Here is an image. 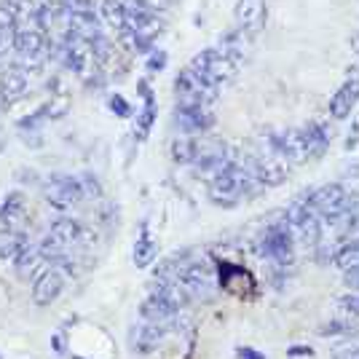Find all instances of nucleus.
Returning <instances> with one entry per match:
<instances>
[{"mask_svg":"<svg viewBox=\"0 0 359 359\" xmlns=\"http://www.w3.org/2000/svg\"><path fill=\"white\" fill-rule=\"evenodd\" d=\"M257 255L266 257L273 269L285 271L292 263V252H295V236L290 231L287 220L282 217L279 223H269L266 231L257 236Z\"/></svg>","mask_w":359,"mask_h":359,"instance_id":"f257e3e1","label":"nucleus"},{"mask_svg":"<svg viewBox=\"0 0 359 359\" xmlns=\"http://www.w3.org/2000/svg\"><path fill=\"white\" fill-rule=\"evenodd\" d=\"M285 220L292 231L295 241L306 244V247H316L322 241V231H325V223L322 217L316 215V210L309 204V196H298L292 198V204L287 207Z\"/></svg>","mask_w":359,"mask_h":359,"instance_id":"f03ea898","label":"nucleus"},{"mask_svg":"<svg viewBox=\"0 0 359 359\" xmlns=\"http://www.w3.org/2000/svg\"><path fill=\"white\" fill-rule=\"evenodd\" d=\"M188 67L215 89H223L225 83H231L236 78V70H239V65L228 60L220 48H204L201 54H196L191 60Z\"/></svg>","mask_w":359,"mask_h":359,"instance_id":"7ed1b4c3","label":"nucleus"},{"mask_svg":"<svg viewBox=\"0 0 359 359\" xmlns=\"http://www.w3.org/2000/svg\"><path fill=\"white\" fill-rule=\"evenodd\" d=\"M175 94H177V105H182V107H210L212 102H217L220 89L210 86V83L201 81L191 67H185V70H180V75L175 78Z\"/></svg>","mask_w":359,"mask_h":359,"instance_id":"20e7f679","label":"nucleus"},{"mask_svg":"<svg viewBox=\"0 0 359 359\" xmlns=\"http://www.w3.org/2000/svg\"><path fill=\"white\" fill-rule=\"evenodd\" d=\"M43 198L46 204L54 207L57 212H67L73 210L75 204H81L86 198V194H83L81 177H73V175H51L43 182Z\"/></svg>","mask_w":359,"mask_h":359,"instance_id":"39448f33","label":"nucleus"},{"mask_svg":"<svg viewBox=\"0 0 359 359\" xmlns=\"http://www.w3.org/2000/svg\"><path fill=\"white\" fill-rule=\"evenodd\" d=\"M309 196V204L316 210V215L322 217V223L325 225H335L338 223V217H341V212L346 207V188L341 182H327V185H319L316 191H311Z\"/></svg>","mask_w":359,"mask_h":359,"instance_id":"423d86ee","label":"nucleus"},{"mask_svg":"<svg viewBox=\"0 0 359 359\" xmlns=\"http://www.w3.org/2000/svg\"><path fill=\"white\" fill-rule=\"evenodd\" d=\"M14 51L19 54V65L30 73L38 70L46 60V35L38 27H16Z\"/></svg>","mask_w":359,"mask_h":359,"instance_id":"0eeeda50","label":"nucleus"},{"mask_svg":"<svg viewBox=\"0 0 359 359\" xmlns=\"http://www.w3.org/2000/svg\"><path fill=\"white\" fill-rule=\"evenodd\" d=\"M175 276L191 300H207L215 292V276L204 263H182Z\"/></svg>","mask_w":359,"mask_h":359,"instance_id":"6e6552de","label":"nucleus"},{"mask_svg":"<svg viewBox=\"0 0 359 359\" xmlns=\"http://www.w3.org/2000/svg\"><path fill=\"white\" fill-rule=\"evenodd\" d=\"M233 156L231 145L217 137H194V166L204 172H215L217 166L228 164Z\"/></svg>","mask_w":359,"mask_h":359,"instance_id":"1a4fd4ad","label":"nucleus"},{"mask_svg":"<svg viewBox=\"0 0 359 359\" xmlns=\"http://www.w3.org/2000/svg\"><path fill=\"white\" fill-rule=\"evenodd\" d=\"M359 105V65H351L346 70L344 83L338 86V91L330 100V116L338 121L348 118L354 113V107Z\"/></svg>","mask_w":359,"mask_h":359,"instance_id":"9d476101","label":"nucleus"},{"mask_svg":"<svg viewBox=\"0 0 359 359\" xmlns=\"http://www.w3.org/2000/svg\"><path fill=\"white\" fill-rule=\"evenodd\" d=\"M276 140H279V148L285 153V158L290 161V166H300L306 161H311V148H309V140H306V132L303 126H295V129H279L276 132Z\"/></svg>","mask_w":359,"mask_h":359,"instance_id":"9b49d317","label":"nucleus"},{"mask_svg":"<svg viewBox=\"0 0 359 359\" xmlns=\"http://www.w3.org/2000/svg\"><path fill=\"white\" fill-rule=\"evenodd\" d=\"M62 290H65V273L60 269H46L38 273V279H35V285H32V303L35 306H51V303H57L62 295Z\"/></svg>","mask_w":359,"mask_h":359,"instance_id":"f8f14e48","label":"nucleus"},{"mask_svg":"<svg viewBox=\"0 0 359 359\" xmlns=\"http://www.w3.org/2000/svg\"><path fill=\"white\" fill-rule=\"evenodd\" d=\"M30 91V75L22 65H11L0 75V100L6 105H14L19 100H25Z\"/></svg>","mask_w":359,"mask_h":359,"instance_id":"ddd939ff","label":"nucleus"},{"mask_svg":"<svg viewBox=\"0 0 359 359\" xmlns=\"http://www.w3.org/2000/svg\"><path fill=\"white\" fill-rule=\"evenodd\" d=\"M266 0H236V8H233V19H236V27L244 30L247 35H257L266 25Z\"/></svg>","mask_w":359,"mask_h":359,"instance_id":"4468645a","label":"nucleus"},{"mask_svg":"<svg viewBox=\"0 0 359 359\" xmlns=\"http://www.w3.org/2000/svg\"><path fill=\"white\" fill-rule=\"evenodd\" d=\"M175 123L180 126V132L185 135H204L207 129H212L215 116L210 107H175Z\"/></svg>","mask_w":359,"mask_h":359,"instance_id":"2eb2a0df","label":"nucleus"},{"mask_svg":"<svg viewBox=\"0 0 359 359\" xmlns=\"http://www.w3.org/2000/svg\"><path fill=\"white\" fill-rule=\"evenodd\" d=\"M172 325H161V322H140L135 330H132V348L140 351V354H150L156 346L164 341L166 330Z\"/></svg>","mask_w":359,"mask_h":359,"instance_id":"dca6fc26","label":"nucleus"},{"mask_svg":"<svg viewBox=\"0 0 359 359\" xmlns=\"http://www.w3.org/2000/svg\"><path fill=\"white\" fill-rule=\"evenodd\" d=\"M250 38H252V35H247L244 30L236 27V30L225 32L223 38H220V46H217V48H220L231 62L241 65V62L247 60V54H250V46H252Z\"/></svg>","mask_w":359,"mask_h":359,"instance_id":"f3484780","label":"nucleus"},{"mask_svg":"<svg viewBox=\"0 0 359 359\" xmlns=\"http://www.w3.org/2000/svg\"><path fill=\"white\" fill-rule=\"evenodd\" d=\"M303 132H306V140H309V148H311V156H322L325 150L330 148V142H332V126H330L325 118H314L309 121L306 126H303Z\"/></svg>","mask_w":359,"mask_h":359,"instance_id":"a211bd4d","label":"nucleus"},{"mask_svg":"<svg viewBox=\"0 0 359 359\" xmlns=\"http://www.w3.org/2000/svg\"><path fill=\"white\" fill-rule=\"evenodd\" d=\"M102 16L110 25V30H116V38L118 41H126L132 35V25L126 19V11H123V3L121 0H102Z\"/></svg>","mask_w":359,"mask_h":359,"instance_id":"6ab92c4d","label":"nucleus"},{"mask_svg":"<svg viewBox=\"0 0 359 359\" xmlns=\"http://www.w3.org/2000/svg\"><path fill=\"white\" fill-rule=\"evenodd\" d=\"M156 255H158V244L153 239V233H150L148 225H142V231H140V236H137V244H135V263L140 269H148L150 263L156 260Z\"/></svg>","mask_w":359,"mask_h":359,"instance_id":"aec40b11","label":"nucleus"},{"mask_svg":"<svg viewBox=\"0 0 359 359\" xmlns=\"http://www.w3.org/2000/svg\"><path fill=\"white\" fill-rule=\"evenodd\" d=\"M25 250H27L25 233H19L14 228H3L0 231V260H16Z\"/></svg>","mask_w":359,"mask_h":359,"instance_id":"412c9836","label":"nucleus"},{"mask_svg":"<svg viewBox=\"0 0 359 359\" xmlns=\"http://www.w3.org/2000/svg\"><path fill=\"white\" fill-rule=\"evenodd\" d=\"M22 215H25V196L14 191V194L6 196L3 204H0V223H6V228H14Z\"/></svg>","mask_w":359,"mask_h":359,"instance_id":"4be33fe9","label":"nucleus"},{"mask_svg":"<svg viewBox=\"0 0 359 359\" xmlns=\"http://www.w3.org/2000/svg\"><path fill=\"white\" fill-rule=\"evenodd\" d=\"M338 225L344 233H359V196H348L346 198V207L338 217Z\"/></svg>","mask_w":359,"mask_h":359,"instance_id":"5701e85b","label":"nucleus"},{"mask_svg":"<svg viewBox=\"0 0 359 359\" xmlns=\"http://www.w3.org/2000/svg\"><path fill=\"white\" fill-rule=\"evenodd\" d=\"M335 266L341 271H346V273H351V271H359V244L357 241H346L344 247L335 252Z\"/></svg>","mask_w":359,"mask_h":359,"instance_id":"b1692460","label":"nucleus"},{"mask_svg":"<svg viewBox=\"0 0 359 359\" xmlns=\"http://www.w3.org/2000/svg\"><path fill=\"white\" fill-rule=\"evenodd\" d=\"M142 89V97H145V110H142V118H140V126H137V140H145L153 126V118H156V102H153V91H150L148 83H140Z\"/></svg>","mask_w":359,"mask_h":359,"instance_id":"393cba45","label":"nucleus"},{"mask_svg":"<svg viewBox=\"0 0 359 359\" xmlns=\"http://www.w3.org/2000/svg\"><path fill=\"white\" fill-rule=\"evenodd\" d=\"M16 263V273L22 276V279H30V276H35L38 273V269H41V263H43V257H41V252H38V247L35 250H25V252L19 255L14 260Z\"/></svg>","mask_w":359,"mask_h":359,"instance_id":"a878e982","label":"nucleus"},{"mask_svg":"<svg viewBox=\"0 0 359 359\" xmlns=\"http://www.w3.org/2000/svg\"><path fill=\"white\" fill-rule=\"evenodd\" d=\"M169 153L177 164H194V137H175Z\"/></svg>","mask_w":359,"mask_h":359,"instance_id":"bb28decb","label":"nucleus"},{"mask_svg":"<svg viewBox=\"0 0 359 359\" xmlns=\"http://www.w3.org/2000/svg\"><path fill=\"white\" fill-rule=\"evenodd\" d=\"M166 62H169V54H166L164 48H153V51L148 54V62H145V67H148L150 75H156V73H161V70H164Z\"/></svg>","mask_w":359,"mask_h":359,"instance_id":"cd10ccee","label":"nucleus"},{"mask_svg":"<svg viewBox=\"0 0 359 359\" xmlns=\"http://www.w3.org/2000/svg\"><path fill=\"white\" fill-rule=\"evenodd\" d=\"M107 107H110V110H113L118 118H129V116H132V105H129V102H126L121 94H110V100H107Z\"/></svg>","mask_w":359,"mask_h":359,"instance_id":"c85d7f7f","label":"nucleus"},{"mask_svg":"<svg viewBox=\"0 0 359 359\" xmlns=\"http://www.w3.org/2000/svg\"><path fill=\"white\" fill-rule=\"evenodd\" d=\"M0 30L16 32V16L8 6H0Z\"/></svg>","mask_w":359,"mask_h":359,"instance_id":"c756f323","label":"nucleus"},{"mask_svg":"<svg viewBox=\"0 0 359 359\" xmlns=\"http://www.w3.org/2000/svg\"><path fill=\"white\" fill-rule=\"evenodd\" d=\"M14 35L11 30H0V60L8 57V48H14Z\"/></svg>","mask_w":359,"mask_h":359,"instance_id":"7c9ffc66","label":"nucleus"},{"mask_svg":"<svg viewBox=\"0 0 359 359\" xmlns=\"http://www.w3.org/2000/svg\"><path fill=\"white\" fill-rule=\"evenodd\" d=\"M81 185H83V194H86V198H89V196L102 194V188H100L97 177H91V175H83V177H81Z\"/></svg>","mask_w":359,"mask_h":359,"instance_id":"2f4dec72","label":"nucleus"},{"mask_svg":"<svg viewBox=\"0 0 359 359\" xmlns=\"http://www.w3.org/2000/svg\"><path fill=\"white\" fill-rule=\"evenodd\" d=\"M357 145H359V116L354 118V126L348 129V137H346V145H344V148L346 150H354Z\"/></svg>","mask_w":359,"mask_h":359,"instance_id":"473e14b6","label":"nucleus"},{"mask_svg":"<svg viewBox=\"0 0 359 359\" xmlns=\"http://www.w3.org/2000/svg\"><path fill=\"white\" fill-rule=\"evenodd\" d=\"M287 354L290 357H314V348L311 346H292Z\"/></svg>","mask_w":359,"mask_h":359,"instance_id":"72a5a7b5","label":"nucleus"},{"mask_svg":"<svg viewBox=\"0 0 359 359\" xmlns=\"http://www.w3.org/2000/svg\"><path fill=\"white\" fill-rule=\"evenodd\" d=\"M239 357L241 359H263L260 354H255V348H239Z\"/></svg>","mask_w":359,"mask_h":359,"instance_id":"f704fd0d","label":"nucleus"},{"mask_svg":"<svg viewBox=\"0 0 359 359\" xmlns=\"http://www.w3.org/2000/svg\"><path fill=\"white\" fill-rule=\"evenodd\" d=\"M351 48H354V54L359 57V30L351 35Z\"/></svg>","mask_w":359,"mask_h":359,"instance_id":"c9c22d12","label":"nucleus"},{"mask_svg":"<svg viewBox=\"0 0 359 359\" xmlns=\"http://www.w3.org/2000/svg\"><path fill=\"white\" fill-rule=\"evenodd\" d=\"M341 359H359V348H354V351H346Z\"/></svg>","mask_w":359,"mask_h":359,"instance_id":"e433bc0d","label":"nucleus"}]
</instances>
